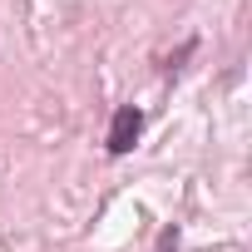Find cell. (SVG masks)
<instances>
[{
  "mask_svg": "<svg viewBox=\"0 0 252 252\" xmlns=\"http://www.w3.org/2000/svg\"><path fill=\"white\" fill-rule=\"evenodd\" d=\"M139 129H144V114H139L134 104H124V109L114 114V124H109V154H129L134 139H139Z\"/></svg>",
  "mask_w": 252,
  "mask_h": 252,
  "instance_id": "obj_1",
  "label": "cell"
},
{
  "mask_svg": "<svg viewBox=\"0 0 252 252\" xmlns=\"http://www.w3.org/2000/svg\"><path fill=\"white\" fill-rule=\"evenodd\" d=\"M168 247H178V232H173V227H163V237H158V247H154V252H168Z\"/></svg>",
  "mask_w": 252,
  "mask_h": 252,
  "instance_id": "obj_2",
  "label": "cell"
}]
</instances>
